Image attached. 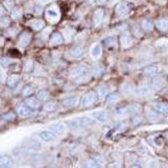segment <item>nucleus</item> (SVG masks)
<instances>
[{
  "label": "nucleus",
  "instance_id": "obj_1",
  "mask_svg": "<svg viewBox=\"0 0 168 168\" xmlns=\"http://www.w3.org/2000/svg\"><path fill=\"white\" fill-rule=\"evenodd\" d=\"M94 125V121L92 119L83 117L78 119L77 120L71 122V125H73L75 128H88L89 126Z\"/></svg>",
  "mask_w": 168,
  "mask_h": 168
},
{
  "label": "nucleus",
  "instance_id": "obj_2",
  "mask_svg": "<svg viewBox=\"0 0 168 168\" xmlns=\"http://www.w3.org/2000/svg\"><path fill=\"white\" fill-rule=\"evenodd\" d=\"M97 99V95L94 93H89L87 94L82 97V100H81V104L82 107H88L94 104L95 101Z\"/></svg>",
  "mask_w": 168,
  "mask_h": 168
},
{
  "label": "nucleus",
  "instance_id": "obj_3",
  "mask_svg": "<svg viewBox=\"0 0 168 168\" xmlns=\"http://www.w3.org/2000/svg\"><path fill=\"white\" fill-rule=\"evenodd\" d=\"M30 40H31V35L29 32H23L22 35H20L19 40H18V46L20 48H24L29 45Z\"/></svg>",
  "mask_w": 168,
  "mask_h": 168
},
{
  "label": "nucleus",
  "instance_id": "obj_4",
  "mask_svg": "<svg viewBox=\"0 0 168 168\" xmlns=\"http://www.w3.org/2000/svg\"><path fill=\"white\" fill-rule=\"evenodd\" d=\"M16 112H17V114H18L20 117L26 118L29 117L30 115H31L33 109L26 105H21L19 106V107L17 108Z\"/></svg>",
  "mask_w": 168,
  "mask_h": 168
},
{
  "label": "nucleus",
  "instance_id": "obj_5",
  "mask_svg": "<svg viewBox=\"0 0 168 168\" xmlns=\"http://www.w3.org/2000/svg\"><path fill=\"white\" fill-rule=\"evenodd\" d=\"M165 79L162 77L157 76L151 79V86L155 90H160L165 86Z\"/></svg>",
  "mask_w": 168,
  "mask_h": 168
},
{
  "label": "nucleus",
  "instance_id": "obj_6",
  "mask_svg": "<svg viewBox=\"0 0 168 168\" xmlns=\"http://www.w3.org/2000/svg\"><path fill=\"white\" fill-rule=\"evenodd\" d=\"M24 104L28 107H30L32 109H37L40 106V101L38 98H35V97H29V98H25Z\"/></svg>",
  "mask_w": 168,
  "mask_h": 168
},
{
  "label": "nucleus",
  "instance_id": "obj_7",
  "mask_svg": "<svg viewBox=\"0 0 168 168\" xmlns=\"http://www.w3.org/2000/svg\"><path fill=\"white\" fill-rule=\"evenodd\" d=\"M92 117L94 118L95 120L101 122V123H105L109 119V116L106 112L104 111H96L92 113Z\"/></svg>",
  "mask_w": 168,
  "mask_h": 168
},
{
  "label": "nucleus",
  "instance_id": "obj_8",
  "mask_svg": "<svg viewBox=\"0 0 168 168\" xmlns=\"http://www.w3.org/2000/svg\"><path fill=\"white\" fill-rule=\"evenodd\" d=\"M39 135L40 138L46 142H51V141H55L56 139L55 134H53L51 131H41Z\"/></svg>",
  "mask_w": 168,
  "mask_h": 168
},
{
  "label": "nucleus",
  "instance_id": "obj_9",
  "mask_svg": "<svg viewBox=\"0 0 168 168\" xmlns=\"http://www.w3.org/2000/svg\"><path fill=\"white\" fill-rule=\"evenodd\" d=\"M87 69L86 67L84 66H78V67H74L73 69H71L70 72V75L73 78H77V77H80L82 75H84L87 72Z\"/></svg>",
  "mask_w": 168,
  "mask_h": 168
},
{
  "label": "nucleus",
  "instance_id": "obj_10",
  "mask_svg": "<svg viewBox=\"0 0 168 168\" xmlns=\"http://www.w3.org/2000/svg\"><path fill=\"white\" fill-rule=\"evenodd\" d=\"M20 81V76L17 74L10 75L9 77H8V78L6 79L7 85H8L9 87H14L19 83Z\"/></svg>",
  "mask_w": 168,
  "mask_h": 168
},
{
  "label": "nucleus",
  "instance_id": "obj_11",
  "mask_svg": "<svg viewBox=\"0 0 168 168\" xmlns=\"http://www.w3.org/2000/svg\"><path fill=\"white\" fill-rule=\"evenodd\" d=\"M50 43L54 46H57V45H61L63 43V38L62 35H61L58 32H55L53 33L52 35L51 36L50 39Z\"/></svg>",
  "mask_w": 168,
  "mask_h": 168
},
{
  "label": "nucleus",
  "instance_id": "obj_12",
  "mask_svg": "<svg viewBox=\"0 0 168 168\" xmlns=\"http://www.w3.org/2000/svg\"><path fill=\"white\" fill-rule=\"evenodd\" d=\"M14 165V161L8 156L0 157V167H11Z\"/></svg>",
  "mask_w": 168,
  "mask_h": 168
},
{
  "label": "nucleus",
  "instance_id": "obj_13",
  "mask_svg": "<svg viewBox=\"0 0 168 168\" xmlns=\"http://www.w3.org/2000/svg\"><path fill=\"white\" fill-rule=\"evenodd\" d=\"M78 103L79 98L78 97H70V98L64 99L62 101V104L65 107H67V108H71V107H74L75 105H77Z\"/></svg>",
  "mask_w": 168,
  "mask_h": 168
},
{
  "label": "nucleus",
  "instance_id": "obj_14",
  "mask_svg": "<svg viewBox=\"0 0 168 168\" xmlns=\"http://www.w3.org/2000/svg\"><path fill=\"white\" fill-rule=\"evenodd\" d=\"M103 10L102 8H98L94 12V22L95 25H99L102 23V20L103 18Z\"/></svg>",
  "mask_w": 168,
  "mask_h": 168
},
{
  "label": "nucleus",
  "instance_id": "obj_15",
  "mask_svg": "<svg viewBox=\"0 0 168 168\" xmlns=\"http://www.w3.org/2000/svg\"><path fill=\"white\" fill-rule=\"evenodd\" d=\"M69 54H70V55L72 58H79V57H81L84 54V51H83L82 47L77 46L72 48L70 51V52H69Z\"/></svg>",
  "mask_w": 168,
  "mask_h": 168
},
{
  "label": "nucleus",
  "instance_id": "obj_16",
  "mask_svg": "<svg viewBox=\"0 0 168 168\" xmlns=\"http://www.w3.org/2000/svg\"><path fill=\"white\" fill-rule=\"evenodd\" d=\"M160 71V67L159 65H152L147 67L145 69V73L146 75H156Z\"/></svg>",
  "mask_w": 168,
  "mask_h": 168
},
{
  "label": "nucleus",
  "instance_id": "obj_17",
  "mask_svg": "<svg viewBox=\"0 0 168 168\" xmlns=\"http://www.w3.org/2000/svg\"><path fill=\"white\" fill-rule=\"evenodd\" d=\"M154 109L156 111L160 113H168V105L165 104V103H155L154 105Z\"/></svg>",
  "mask_w": 168,
  "mask_h": 168
},
{
  "label": "nucleus",
  "instance_id": "obj_18",
  "mask_svg": "<svg viewBox=\"0 0 168 168\" xmlns=\"http://www.w3.org/2000/svg\"><path fill=\"white\" fill-rule=\"evenodd\" d=\"M102 55V48L99 45H95L93 46L91 50V55L93 56V58L98 59Z\"/></svg>",
  "mask_w": 168,
  "mask_h": 168
},
{
  "label": "nucleus",
  "instance_id": "obj_19",
  "mask_svg": "<svg viewBox=\"0 0 168 168\" xmlns=\"http://www.w3.org/2000/svg\"><path fill=\"white\" fill-rule=\"evenodd\" d=\"M157 27L161 31H166L168 30V20L166 19L158 20L157 22Z\"/></svg>",
  "mask_w": 168,
  "mask_h": 168
},
{
  "label": "nucleus",
  "instance_id": "obj_20",
  "mask_svg": "<svg viewBox=\"0 0 168 168\" xmlns=\"http://www.w3.org/2000/svg\"><path fill=\"white\" fill-rule=\"evenodd\" d=\"M49 96H50V94L48 93V91H46V90H40V92H38V94L36 95V98H38L40 102H45L49 98Z\"/></svg>",
  "mask_w": 168,
  "mask_h": 168
},
{
  "label": "nucleus",
  "instance_id": "obj_21",
  "mask_svg": "<svg viewBox=\"0 0 168 168\" xmlns=\"http://www.w3.org/2000/svg\"><path fill=\"white\" fill-rule=\"evenodd\" d=\"M119 99V94H110L107 98H106V103L108 104H112V103H116Z\"/></svg>",
  "mask_w": 168,
  "mask_h": 168
},
{
  "label": "nucleus",
  "instance_id": "obj_22",
  "mask_svg": "<svg viewBox=\"0 0 168 168\" xmlns=\"http://www.w3.org/2000/svg\"><path fill=\"white\" fill-rule=\"evenodd\" d=\"M141 27L146 31H151L153 30V24L148 20H143L141 22Z\"/></svg>",
  "mask_w": 168,
  "mask_h": 168
},
{
  "label": "nucleus",
  "instance_id": "obj_23",
  "mask_svg": "<svg viewBox=\"0 0 168 168\" xmlns=\"http://www.w3.org/2000/svg\"><path fill=\"white\" fill-rule=\"evenodd\" d=\"M149 87L147 85H141V86L138 87L135 90V93L139 95H145L149 93Z\"/></svg>",
  "mask_w": 168,
  "mask_h": 168
},
{
  "label": "nucleus",
  "instance_id": "obj_24",
  "mask_svg": "<svg viewBox=\"0 0 168 168\" xmlns=\"http://www.w3.org/2000/svg\"><path fill=\"white\" fill-rule=\"evenodd\" d=\"M160 115L157 111H151V113H149V119L152 122H156L160 120Z\"/></svg>",
  "mask_w": 168,
  "mask_h": 168
},
{
  "label": "nucleus",
  "instance_id": "obj_25",
  "mask_svg": "<svg viewBox=\"0 0 168 168\" xmlns=\"http://www.w3.org/2000/svg\"><path fill=\"white\" fill-rule=\"evenodd\" d=\"M44 25H45V23L42 20H35V22L31 24L33 30H40L44 27Z\"/></svg>",
  "mask_w": 168,
  "mask_h": 168
},
{
  "label": "nucleus",
  "instance_id": "obj_26",
  "mask_svg": "<svg viewBox=\"0 0 168 168\" xmlns=\"http://www.w3.org/2000/svg\"><path fill=\"white\" fill-rule=\"evenodd\" d=\"M130 110H131V108H128V107L120 108V109L116 110V114L119 115V116H125L130 112Z\"/></svg>",
  "mask_w": 168,
  "mask_h": 168
},
{
  "label": "nucleus",
  "instance_id": "obj_27",
  "mask_svg": "<svg viewBox=\"0 0 168 168\" xmlns=\"http://www.w3.org/2000/svg\"><path fill=\"white\" fill-rule=\"evenodd\" d=\"M129 11V9H128V7L125 5V4H120V5H119V7L117 8V14L119 15H123V14H127Z\"/></svg>",
  "mask_w": 168,
  "mask_h": 168
},
{
  "label": "nucleus",
  "instance_id": "obj_28",
  "mask_svg": "<svg viewBox=\"0 0 168 168\" xmlns=\"http://www.w3.org/2000/svg\"><path fill=\"white\" fill-rule=\"evenodd\" d=\"M131 40L130 38L127 35H124L121 36V45L122 47H128L130 46Z\"/></svg>",
  "mask_w": 168,
  "mask_h": 168
},
{
  "label": "nucleus",
  "instance_id": "obj_29",
  "mask_svg": "<svg viewBox=\"0 0 168 168\" xmlns=\"http://www.w3.org/2000/svg\"><path fill=\"white\" fill-rule=\"evenodd\" d=\"M28 148L33 150V151H38L41 148V145L38 141H31V142L28 145Z\"/></svg>",
  "mask_w": 168,
  "mask_h": 168
},
{
  "label": "nucleus",
  "instance_id": "obj_30",
  "mask_svg": "<svg viewBox=\"0 0 168 168\" xmlns=\"http://www.w3.org/2000/svg\"><path fill=\"white\" fill-rule=\"evenodd\" d=\"M33 93H34V88L31 86H26L25 87H24V89L22 90V94L24 97H29Z\"/></svg>",
  "mask_w": 168,
  "mask_h": 168
},
{
  "label": "nucleus",
  "instance_id": "obj_31",
  "mask_svg": "<svg viewBox=\"0 0 168 168\" xmlns=\"http://www.w3.org/2000/svg\"><path fill=\"white\" fill-rule=\"evenodd\" d=\"M1 119L3 120H4V121H12V120H14L15 119V114L13 112H9V113H6V114H4Z\"/></svg>",
  "mask_w": 168,
  "mask_h": 168
},
{
  "label": "nucleus",
  "instance_id": "obj_32",
  "mask_svg": "<svg viewBox=\"0 0 168 168\" xmlns=\"http://www.w3.org/2000/svg\"><path fill=\"white\" fill-rule=\"evenodd\" d=\"M44 109L46 110V111H54L56 109V103L53 101L49 102V103H47L45 105Z\"/></svg>",
  "mask_w": 168,
  "mask_h": 168
},
{
  "label": "nucleus",
  "instance_id": "obj_33",
  "mask_svg": "<svg viewBox=\"0 0 168 168\" xmlns=\"http://www.w3.org/2000/svg\"><path fill=\"white\" fill-rule=\"evenodd\" d=\"M9 24H10V20L7 17H3L0 20V26L2 27H7L9 25Z\"/></svg>",
  "mask_w": 168,
  "mask_h": 168
},
{
  "label": "nucleus",
  "instance_id": "obj_34",
  "mask_svg": "<svg viewBox=\"0 0 168 168\" xmlns=\"http://www.w3.org/2000/svg\"><path fill=\"white\" fill-rule=\"evenodd\" d=\"M12 62V60L9 58H3L0 60V66L2 67H8Z\"/></svg>",
  "mask_w": 168,
  "mask_h": 168
},
{
  "label": "nucleus",
  "instance_id": "obj_35",
  "mask_svg": "<svg viewBox=\"0 0 168 168\" xmlns=\"http://www.w3.org/2000/svg\"><path fill=\"white\" fill-rule=\"evenodd\" d=\"M21 16H22V13L19 9H14V11L12 12V17L15 20L21 18Z\"/></svg>",
  "mask_w": 168,
  "mask_h": 168
},
{
  "label": "nucleus",
  "instance_id": "obj_36",
  "mask_svg": "<svg viewBox=\"0 0 168 168\" xmlns=\"http://www.w3.org/2000/svg\"><path fill=\"white\" fill-rule=\"evenodd\" d=\"M107 93H108V89L106 87H100L98 91V96L100 98H103V97H105L107 95Z\"/></svg>",
  "mask_w": 168,
  "mask_h": 168
},
{
  "label": "nucleus",
  "instance_id": "obj_37",
  "mask_svg": "<svg viewBox=\"0 0 168 168\" xmlns=\"http://www.w3.org/2000/svg\"><path fill=\"white\" fill-rule=\"evenodd\" d=\"M32 68H33V63L32 62L30 61H27L25 64H24V69L25 71H30L32 70Z\"/></svg>",
  "mask_w": 168,
  "mask_h": 168
},
{
  "label": "nucleus",
  "instance_id": "obj_38",
  "mask_svg": "<svg viewBox=\"0 0 168 168\" xmlns=\"http://www.w3.org/2000/svg\"><path fill=\"white\" fill-rule=\"evenodd\" d=\"M87 166H89V167H98V163L94 160H87Z\"/></svg>",
  "mask_w": 168,
  "mask_h": 168
},
{
  "label": "nucleus",
  "instance_id": "obj_39",
  "mask_svg": "<svg viewBox=\"0 0 168 168\" xmlns=\"http://www.w3.org/2000/svg\"><path fill=\"white\" fill-rule=\"evenodd\" d=\"M104 42H105L106 46H114V45H115V42H116V41H115V39H114V38H108Z\"/></svg>",
  "mask_w": 168,
  "mask_h": 168
},
{
  "label": "nucleus",
  "instance_id": "obj_40",
  "mask_svg": "<svg viewBox=\"0 0 168 168\" xmlns=\"http://www.w3.org/2000/svg\"><path fill=\"white\" fill-rule=\"evenodd\" d=\"M122 89L124 91V93H127V94H129L130 93V91H131V87L129 84H125L124 86L122 87Z\"/></svg>",
  "mask_w": 168,
  "mask_h": 168
},
{
  "label": "nucleus",
  "instance_id": "obj_41",
  "mask_svg": "<svg viewBox=\"0 0 168 168\" xmlns=\"http://www.w3.org/2000/svg\"><path fill=\"white\" fill-rule=\"evenodd\" d=\"M47 14L50 16V17H52V18H55L57 15L55 12H52L51 10H49V11L47 12Z\"/></svg>",
  "mask_w": 168,
  "mask_h": 168
},
{
  "label": "nucleus",
  "instance_id": "obj_42",
  "mask_svg": "<svg viewBox=\"0 0 168 168\" xmlns=\"http://www.w3.org/2000/svg\"><path fill=\"white\" fill-rule=\"evenodd\" d=\"M2 77H4V71H3V70H2V67L0 66V78H1Z\"/></svg>",
  "mask_w": 168,
  "mask_h": 168
},
{
  "label": "nucleus",
  "instance_id": "obj_43",
  "mask_svg": "<svg viewBox=\"0 0 168 168\" xmlns=\"http://www.w3.org/2000/svg\"><path fill=\"white\" fill-rule=\"evenodd\" d=\"M4 14V9H3V8H1L0 7V16H2L3 14Z\"/></svg>",
  "mask_w": 168,
  "mask_h": 168
},
{
  "label": "nucleus",
  "instance_id": "obj_44",
  "mask_svg": "<svg viewBox=\"0 0 168 168\" xmlns=\"http://www.w3.org/2000/svg\"><path fill=\"white\" fill-rule=\"evenodd\" d=\"M3 43H4V40L0 38V45H3Z\"/></svg>",
  "mask_w": 168,
  "mask_h": 168
},
{
  "label": "nucleus",
  "instance_id": "obj_45",
  "mask_svg": "<svg viewBox=\"0 0 168 168\" xmlns=\"http://www.w3.org/2000/svg\"><path fill=\"white\" fill-rule=\"evenodd\" d=\"M166 138H167V139H168V131H167V132H166Z\"/></svg>",
  "mask_w": 168,
  "mask_h": 168
},
{
  "label": "nucleus",
  "instance_id": "obj_46",
  "mask_svg": "<svg viewBox=\"0 0 168 168\" xmlns=\"http://www.w3.org/2000/svg\"><path fill=\"white\" fill-rule=\"evenodd\" d=\"M0 93H1V88H0Z\"/></svg>",
  "mask_w": 168,
  "mask_h": 168
}]
</instances>
